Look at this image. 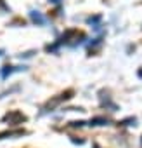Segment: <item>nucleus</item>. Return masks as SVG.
<instances>
[{"mask_svg":"<svg viewBox=\"0 0 142 148\" xmlns=\"http://www.w3.org/2000/svg\"><path fill=\"white\" fill-rule=\"evenodd\" d=\"M30 16H31V19H33L35 23H38V25H43V23H45V19H43V18H42V16H40L38 12H35V11H33V12H31Z\"/></svg>","mask_w":142,"mask_h":148,"instance_id":"nucleus-2","label":"nucleus"},{"mask_svg":"<svg viewBox=\"0 0 142 148\" xmlns=\"http://www.w3.org/2000/svg\"><path fill=\"white\" fill-rule=\"evenodd\" d=\"M52 2H59V0H52Z\"/></svg>","mask_w":142,"mask_h":148,"instance_id":"nucleus-4","label":"nucleus"},{"mask_svg":"<svg viewBox=\"0 0 142 148\" xmlns=\"http://www.w3.org/2000/svg\"><path fill=\"white\" fill-rule=\"evenodd\" d=\"M2 54H4V51H0V56H2Z\"/></svg>","mask_w":142,"mask_h":148,"instance_id":"nucleus-3","label":"nucleus"},{"mask_svg":"<svg viewBox=\"0 0 142 148\" xmlns=\"http://www.w3.org/2000/svg\"><path fill=\"white\" fill-rule=\"evenodd\" d=\"M109 120L104 119V117H95V119H90V124L89 125H106Z\"/></svg>","mask_w":142,"mask_h":148,"instance_id":"nucleus-1","label":"nucleus"}]
</instances>
